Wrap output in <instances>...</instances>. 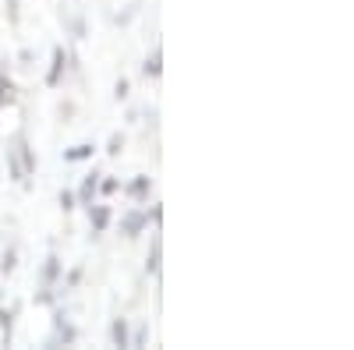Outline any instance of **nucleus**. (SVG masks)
I'll return each mask as SVG.
<instances>
[{
	"label": "nucleus",
	"mask_w": 354,
	"mask_h": 350,
	"mask_svg": "<svg viewBox=\"0 0 354 350\" xmlns=\"http://www.w3.org/2000/svg\"><path fill=\"white\" fill-rule=\"evenodd\" d=\"M88 220H93V230H106V223H110V209L106 206H88Z\"/></svg>",
	"instance_id": "9b49d317"
},
{
	"label": "nucleus",
	"mask_w": 354,
	"mask_h": 350,
	"mask_svg": "<svg viewBox=\"0 0 354 350\" xmlns=\"http://www.w3.org/2000/svg\"><path fill=\"white\" fill-rule=\"evenodd\" d=\"M57 276H61V258H57V255H50V258L43 262V273H39V286H46V290H53V283H57Z\"/></svg>",
	"instance_id": "39448f33"
},
{
	"label": "nucleus",
	"mask_w": 354,
	"mask_h": 350,
	"mask_svg": "<svg viewBox=\"0 0 354 350\" xmlns=\"http://www.w3.org/2000/svg\"><path fill=\"white\" fill-rule=\"evenodd\" d=\"M160 262H163V241H160V233H156V237H153V251H149V258H145V273L156 276L160 273Z\"/></svg>",
	"instance_id": "0eeeda50"
},
{
	"label": "nucleus",
	"mask_w": 354,
	"mask_h": 350,
	"mask_svg": "<svg viewBox=\"0 0 354 350\" xmlns=\"http://www.w3.org/2000/svg\"><path fill=\"white\" fill-rule=\"evenodd\" d=\"M11 149H15L21 170H25V177H28V173L36 170V153H32V145H28V138H25V135H15V138H11Z\"/></svg>",
	"instance_id": "f03ea898"
},
{
	"label": "nucleus",
	"mask_w": 354,
	"mask_h": 350,
	"mask_svg": "<svg viewBox=\"0 0 354 350\" xmlns=\"http://www.w3.org/2000/svg\"><path fill=\"white\" fill-rule=\"evenodd\" d=\"M18 99V89L8 81V68H0V106H11Z\"/></svg>",
	"instance_id": "1a4fd4ad"
},
{
	"label": "nucleus",
	"mask_w": 354,
	"mask_h": 350,
	"mask_svg": "<svg viewBox=\"0 0 354 350\" xmlns=\"http://www.w3.org/2000/svg\"><path fill=\"white\" fill-rule=\"evenodd\" d=\"M0 269H4L8 276L18 269V248L11 244V248H4V251H0Z\"/></svg>",
	"instance_id": "f8f14e48"
},
{
	"label": "nucleus",
	"mask_w": 354,
	"mask_h": 350,
	"mask_svg": "<svg viewBox=\"0 0 354 350\" xmlns=\"http://www.w3.org/2000/svg\"><path fill=\"white\" fill-rule=\"evenodd\" d=\"M96 191H103V195H113V191H117V181H103Z\"/></svg>",
	"instance_id": "4be33fe9"
},
{
	"label": "nucleus",
	"mask_w": 354,
	"mask_h": 350,
	"mask_svg": "<svg viewBox=\"0 0 354 350\" xmlns=\"http://www.w3.org/2000/svg\"><path fill=\"white\" fill-rule=\"evenodd\" d=\"M145 340H149V326H145V322H142V326L135 329V340H131L128 347H145Z\"/></svg>",
	"instance_id": "f3484780"
},
{
	"label": "nucleus",
	"mask_w": 354,
	"mask_h": 350,
	"mask_svg": "<svg viewBox=\"0 0 354 350\" xmlns=\"http://www.w3.org/2000/svg\"><path fill=\"white\" fill-rule=\"evenodd\" d=\"M149 78H160V71H163V53H160V46L149 53V61H145V68H142Z\"/></svg>",
	"instance_id": "ddd939ff"
},
{
	"label": "nucleus",
	"mask_w": 354,
	"mask_h": 350,
	"mask_svg": "<svg viewBox=\"0 0 354 350\" xmlns=\"http://www.w3.org/2000/svg\"><path fill=\"white\" fill-rule=\"evenodd\" d=\"M149 188H153L149 177H138V181L128 184V195H131V198H145V195H149Z\"/></svg>",
	"instance_id": "4468645a"
},
{
	"label": "nucleus",
	"mask_w": 354,
	"mask_h": 350,
	"mask_svg": "<svg viewBox=\"0 0 354 350\" xmlns=\"http://www.w3.org/2000/svg\"><path fill=\"white\" fill-rule=\"evenodd\" d=\"M121 149H124V138H121V135H110L106 153H110V156H121Z\"/></svg>",
	"instance_id": "dca6fc26"
},
{
	"label": "nucleus",
	"mask_w": 354,
	"mask_h": 350,
	"mask_svg": "<svg viewBox=\"0 0 354 350\" xmlns=\"http://www.w3.org/2000/svg\"><path fill=\"white\" fill-rule=\"evenodd\" d=\"M18 61H21V68H32V61H36V53H32V50H21V53H18Z\"/></svg>",
	"instance_id": "412c9836"
},
{
	"label": "nucleus",
	"mask_w": 354,
	"mask_h": 350,
	"mask_svg": "<svg viewBox=\"0 0 354 350\" xmlns=\"http://www.w3.org/2000/svg\"><path fill=\"white\" fill-rule=\"evenodd\" d=\"M96 188H100V170H93V173H85V181H82V188H78V206H93V198H96Z\"/></svg>",
	"instance_id": "7ed1b4c3"
},
{
	"label": "nucleus",
	"mask_w": 354,
	"mask_h": 350,
	"mask_svg": "<svg viewBox=\"0 0 354 350\" xmlns=\"http://www.w3.org/2000/svg\"><path fill=\"white\" fill-rule=\"evenodd\" d=\"M57 14H61V25L68 28V32H71L75 39H85V18L78 14L75 0H71V4H61V11H57Z\"/></svg>",
	"instance_id": "f257e3e1"
},
{
	"label": "nucleus",
	"mask_w": 354,
	"mask_h": 350,
	"mask_svg": "<svg viewBox=\"0 0 354 350\" xmlns=\"http://www.w3.org/2000/svg\"><path fill=\"white\" fill-rule=\"evenodd\" d=\"M128 89H131V85H128V78H117V85H113V99H117V103H121V99H128Z\"/></svg>",
	"instance_id": "2eb2a0df"
},
{
	"label": "nucleus",
	"mask_w": 354,
	"mask_h": 350,
	"mask_svg": "<svg viewBox=\"0 0 354 350\" xmlns=\"http://www.w3.org/2000/svg\"><path fill=\"white\" fill-rule=\"evenodd\" d=\"M110 343L113 347H128V318H113L110 322Z\"/></svg>",
	"instance_id": "6e6552de"
},
{
	"label": "nucleus",
	"mask_w": 354,
	"mask_h": 350,
	"mask_svg": "<svg viewBox=\"0 0 354 350\" xmlns=\"http://www.w3.org/2000/svg\"><path fill=\"white\" fill-rule=\"evenodd\" d=\"M57 117H61V121L68 124L71 117H75V103H61V106H57Z\"/></svg>",
	"instance_id": "6ab92c4d"
},
{
	"label": "nucleus",
	"mask_w": 354,
	"mask_h": 350,
	"mask_svg": "<svg viewBox=\"0 0 354 350\" xmlns=\"http://www.w3.org/2000/svg\"><path fill=\"white\" fill-rule=\"evenodd\" d=\"M4 8H8V18H11V25H18V21H21V4H18V0H8Z\"/></svg>",
	"instance_id": "a211bd4d"
},
{
	"label": "nucleus",
	"mask_w": 354,
	"mask_h": 350,
	"mask_svg": "<svg viewBox=\"0 0 354 350\" xmlns=\"http://www.w3.org/2000/svg\"><path fill=\"white\" fill-rule=\"evenodd\" d=\"M88 156H93V145H88V142L64 149V163H82V159H88Z\"/></svg>",
	"instance_id": "9d476101"
},
{
	"label": "nucleus",
	"mask_w": 354,
	"mask_h": 350,
	"mask_svg": "<svg viewBox=\"0 0 354 350\" xmlns=\"http://www.w3.org/2000/svg\"><path fill=\"white\" fill-rule=\"evenodd\" d=\"M61 78H64V46H53V64H50L46 85H61Z\"/></svg>",
	"instance_id": "423d86ee"
},
{
	"label": "nucleus",
	"mask_w": 354,
	"mask_h": 350,
	"mask_svg": "<svg viewBox=\"0 0 354 350\" xmlns=\"http://www.w3.org/2000/svg\"><path fill=\"white\" fill-rule=\"evenodd\" d=\"M57 202H61V209H64V213L75 209V195H71V191H61V195H57Z\"/></svg>",
	"instance_id": "aec40b11"
},
{
	"label": "nucleus",
	"mask_w": 354,
	"mask_h": 350,
	"mask_svg": "<svg viewBox=\"0 0 354 350\" xmlns=\"http://www.w3.org/2000/svg\"><path fill=\"white\" fill-rule=\"evenodd\" d=\"M145 223H149V213H124V220H121V233H124V237H138V233H142V226Z\"/></svg>",
	"instance_id": "20e7f679"
}]
</instances>
